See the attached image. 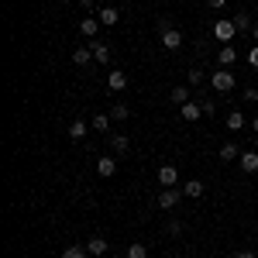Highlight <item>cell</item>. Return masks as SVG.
Returning <instances> with one entry per match:
<instances>
[{"label":"cell","instance_id":"1","mask_svg":"<svg viewBox=\"0 0 258 258\" xmlns=\"http://www.w3.org/2000/svg\"><path fill=\"white\" fill-rule=\"evenodd\" d=\"M159 31H162V48H165V52L182 48V31H179V28H172L169 21H159Z\"/></svg>","mask_w":258,"mask_h":258},{"label":"cell","instance_id":"2","mask_svg":"<svg viewBox=\"0 0 258 258\" xmlns=\"http://www.w3.org/2000/svg\"><path fill=\"white\" fill-rule=\"evenodd\" d=\"M210 83H214V90H217V93H231V90L238 86V80H234V73H231V69H217V73L210 76Z\"/></svg>","mask_w":258,"mask_h":258},{"label":"cell","instance_id":"3","mask_svg":"<svg viewBox=\"0 0 258 258\" xmlns=\"http://www.w3.org/2000/svg\"><path fill=\"white\" fill-rule=\"evenodd\" d=\"M179 200H182V189H176V186H165V189H159L155 203H159V210H172Z\"/></svg>","mask_w":258,"mask_h":258},{"label":"cell","instance_id":"4","mask_svg":"<svg viewBox=\"0 0 258 258\" xmlns=\"http://www.w3.org/2000/svg\"><path fill=\"white\" fill-rule=\"evenodd\" d=\"M238 35V28H234V21H214V38L220 45H231V38Z\"/></svg>","mask_w":258,"mask_h":258},{"label":"cell","instance_id":"5","mask_svg":"<svg viewBox=\"0 0 258 258\" xmlns=\"http://www.w3.org/2000/svg\"><path fill=\"white\" fill-rule=\"evenodd\" d=\"M86 45L93 48V62H100V66H107V62H110V45H103V41H97V38H90Z\"/></svg>","mask_w":258,"mask_h":258},{"label":"cell","instance_id":"6","mask_svg":"<svg viewBox=\"0 0 258 258\" xmlns=\"http://www.w3.org/2000/svg\"><path fill=\"white\" fill-rule=\"evenodd\" d=\"M107 86H110L114 93L127 90V73H124V69H110V73H107Z\"/></svg>","mask_w":258,"mask_h":258},{"label":"cell","instance_id":"7","mask_svg":"<svg viewBox=\"0 0 258 258\" xmlns=\"http://www.w3.org/2000/svg\"><path fill=\"white\" fill-rule=\"evenodd\" d=\"M217 62H220V69L234 66V62H238V48H234V45H224V48H217Z\"/></svg>","mask_w":258,"mask_h":258},{"label":"cell","instance_id":"8","mask_svg":"<svg viewBox=\"0 0 258 258\" xmlns=\"http://www.w3.org/2000/svg\"><path fill=\"white\" fill-rule=\"evenodd\" d=\"M179 114H182V120H186V124H193V120H200V117H203V107L189 100V103H182V107H179Z\"/></svg>","mask_w":258,"mask_h":258},{"label":"cell","instance_id":"9","mask_svg":"<svg viewBox=\"0 0 258 258\" xmlns=\"http://www.w3.org/2000/svg\"><path fill=\"white\" fill-rule=\"evenodd\" d=\"M176 179H179L176 165H159V186L162 189H165V186H176Z\"/></svg>","mask_w":258,"mask_h":258},{"label":"cell","instance_id":"10","mask_svg":"<svg viewBox=\"0 0 258 258\" xmlns=\"http://www.w3.org/2000/svg\"><path fill=\"white\" fill-rule=\"evenodd\" d=\"M97 21L103 24V28H114L120 21V14H117V7H100V14H97Z\"/></svg>","mask_w":258,"mask_h":258},{"label":"cell","instance_id":"11","mask_svg":"<svg viewBox=\"0 0 258 258\" xmlns=\"http://www.w3.org/2000/svg\"><path fill=\"white\" fill-rule=\"evenodd\" d=\"M97 172L103 179H110L114 172H117V159H110V155H103V159H97Z\"/></svg>","mask_w":258,"mask_h":258},{"label":"cell","instance_id":"12","mask_svg":"<svg viewBox=\"0 0 258 258\" xmlns=\"http://www.w3.org/2000/svg\"><path fill=\"white\" fill-rule=\"evenodd\" d=\"M97 31H100V21H97V18H83V21H80V35H83L86 41L97 38Z\"/></svg>","mask_w":258,"mask_h":258},{"label":"cell","instance_id":"13","mask_svg":"<svg viewBox=\"0 0 258 258\" xmlns=\"http://www.w3.org/2000/svg\"><path fill=\"white\" fill-rule=\"evenodd\" d=\"M107 248H110V244L100 238V234H93V238L86 241V251H90V255H97V258H100V255H107Z\"/></svg>","mask_w":258,"mask_h":258},{"label":"cell","instance_id":"14","mask_svg":"<svg viewBox=\"0 0 258 258\" xmlns=\"http://www.w3.org/2000/svg\"><path fill=\"white\" fill-rule=\"evenodd\" d=\"M241 172H258V152H241Z\"/></svg>","mask_w":258,"mask_h":258},{"label":"cell","instance_id":"15","mask_svg":"<svg viewBox=\"0 0 258 258\" xmlns=\"http://www.w3.org/2000/svg\"><path fill=\"white\" fill-rule=\"evenodd\" d=\"M241 159V148L234 141H227V145H220V162H238Z\"/></svg>","mask_w":258,"mask_h":258},{"label":"cell","instance_id":"16","mask_svg":"<svg viewBox=\"0 0 258 258\" xmlns=\"http://www.w3.org/2000/svg\"><path fill=\"white\" fill-rule=\"evenodd\" d=\"M86 135H90V124H86V120H73V124H69V138L73 141L86 138Z\"/></svg>","mask_w":258,"mask_h":258},{"label":"cell","instance_id":"17","mask_svg":"<svg viewBox=\"0 0 258 258\" xmlns=\"http://www.w3.org/2000/svg\"><path fill=\"white\" fill-rule=\"evenodd\" d=\"M73 62H76V66H90V62H93V48H90V45L76 48V52H73Z\"/></svg>","mask_w":258,"mask_h":258},{"label":"cell","instance_id":"18","mask_svg":"<svg viewBox=\"0 0 258 258\" xmlns=\"http://www.w3.org/2000/svg\"><path fill=\"white\" fill-rule=\"evenodd\" d=\"M244 124H248V120H244L241 110H231V114H227V131H244Z\"/></svg>","mask_w":258,"mask_h":258},{"label":"cell","instance_id":"19","mask_svg":"<svg viewBox=\"0 0 258 258\" xmlns=\"http://www.w3.org/2000/svg\"><path fill=\"white\" fill-rule=\"evenodd\" d=\"M110 148H114L117 155H124V152L131 148V138H127V135H110Z\"/></svg>","mask_w":258,"mask_h":258},{"label":"cell","instance_id":"20","mask_svg":"<svg viewBox=\"0 0 258 258\" xmlns=\"http://www.w3.org/2000/svg\"><path fill=\"white\" fill-rule=\"evenodd\" d=\"M110 114H93V120H90V127H93V131H110Z\"/></svg>","mask_w":258,"mask_h":258},{"label":"cell","instance_id":"21","mask_svg":"<svg viewBox=\"0 0 258 258\" xmlns=\"http://www.w3.org/2000/svg\"><path fill=\"white\" fill-rule=\"evenodd\" d=\"M182 193H186V197H189V200L203 197V182H200V179H189V182L182 186Z\"/></svg>","mask_w":258,"mask_h":258},{"label":"cell","instance_id":"22","mask_svg":"<svg viewBox=\"0 0 258 258\" xmlns=\"http://www.w3.org/2000/svg\"><path fill=\"white\" fill-rule=\"evenodd\" d=\"M169 97H172V103H179V107H182V103H189V86H172V93H169Z\"/></svg>","mask_w":258,"mask_h":258},{"label":"cell","instance_id":"23","mask_svg":"<svg viewBox=\"0 0 258 258\" xmlns=\"http://www.w3.org/2000/svg\"><path fill=\"white\" fill-rule=\"evenodd\" d=\"M231 21H234V28H238V31H251V28H255V21L248 18L244 11H241V14H234V18H231Z\"/></svg>","mask_w":258,"mask_h":258},{"label":"cell","instance_id":"24","mask_svg":"<svg viewBox=\"0 0 258 258\" xmlns=\"http://www.w3.org/2000/svg\"><path fill=\"white\" fill-rule=\"evenodd\" d=\"M124 255H127V258H148V248H145V244H141V241H131V244H127V251H124Z\"/></svg>","mask_w":258,"mask_h":258},{"label":"cell","instance_id":"25","mask_svg":"<svg viewBox=\"0 0 258 258\" xmlns=\"http://www.w3.org/2000/svg\"><path fill=\"white\" fill-rule=\"evenodd\" d=\"M62 258H90V251H86V244H69L62 251Z\"/></svg>","mask_w":258,"mask_h":258},{"label":"cell","instance_id":"26","mask_svg":"<svg viewBox=\"0 0 258 258\" xmlns=\"http://www.w3.org/2000/svg\"><path fill=\"white\" fill-rule=\"evenodd\" d=\"M110 117L114 120H127L131 117V107H127V103H114V107H110Z\"/></svg>","mask_w":258,"mask_h":258},{"label":"cell","instance_id":"27","mask_svg":"<svg viewBox=\"0 0 258 258\" xmlns=\"http://www.w3.org/2000/svg\"><path fill=\"white\" fill-rule=\"evenodd\" d=\"M200 107H203V117H214V110H217L214 100H200Z\"/></svg>","mask_w":258,"mask_h":258},{"label":"cell","instance_id":"28","mask_svg":"<svg viewBox=\"0 0 258 258\" xmlns=\"http://www.w3.org/2000/svg\"><path fill=\"white\" fill-rule=\"evenodd\" d=\"M165 231H169L172 238H179V234H182V224H179V220H169V227H165Z\"/></svg>","mask_w":258,"mask_h":258},{"label":"cell","instance_id":"29","mask_svg":"<svg viewBox=\"0 0 258 258\" xmlns=\"http://www.w3.org/2000/svg\"><path fill=\"white\" fill-rule=\"evenodd\" d=\"M203 83V73L200 69H189V86H200Z\"/></svg>","mask_w":258,"mask_h":258},{"label":"cell","instance_id":"30","mask_svg":"<svg viewBox=\"0 0 258 258\" xmlns=\"http://www.w3.org/2000/svg\"><path fill=\"white\" fill-rule=\"evenodd\" d=\"M248 66L258 69V45H255V48H248Z\"/></svg>","mask_w":258,"mask_h":258},{"label":"cell","instance_id":"31","mask_svg":"<svg viewBox=\"0 0 258 258\" xmlns=\"http://www.w3.org/2000/svg\"><path fill=\"white\" fill-rule=\"evenodd\" d=\"M244 100H248V103H255V100H258V90H255V86H244Z\"/></svg>","mask_w":258,"mask_h":258},{"label":"cell","instance_id":"32","mask_svg":"<svg viewBox=\"0 0 258 258\" xmlns=\"http://www.w3.org/2000/svg\"><path fill=\"white\" fill-rule=\"evenodd\" d=\"M224 4H227V0H207V7H210V11H220Z\"/></svg>","mask_w":258,"mask_h":258},{"label":"cell","instance_id":"33","mask_svg":"<svg viewBox=\"0 0 258 258\" xmlns=\"http://www.w3.org/2000/svg\"><path fill=\"white\" fill-rule=\"evenodd\" d=\"M80 7H83V11H90V7H93V0H80Z\"/></svg>","mask_w":258,"mask_h":258},{"label":"cell","instance_id":"34","mask_svg":"<svg viewBox=\"0 0 258 258\" xmlns=\"http://www.w3.org/2000/svg\"><path fill=\"white\" fill-rule=\"evenodd\" d=\"M238 258H258V255H255V251H241Z\"/></svg>","mask_w":258,"mask_h":258},{"label":"cell","instance_id":"35","mask_svg":"<svg viewBox=\"0 0 258 258\" xmlns=\"http://www.w3.org/2000/svg\"><path fill=\"white\" fill-rule=\"evenodd\" d=\"M251 35H255V45H258V21H255V28H251Z\"/></svg>","mask_w":258,"mask_h":258},{"label":"cell","instance_id":"36","mask_svg":"<svg viewBox=\"0 0 258 258\" xmlns=\"http://www.w3.org/2000/svg\"><path fill=\"white\" fill-rule=\"evenodd\" d=\"M251 127H255V135H258V117H255V120H251Z\"/></svg>","mask_w":258,"mask_h":258}]
</instances>
